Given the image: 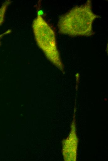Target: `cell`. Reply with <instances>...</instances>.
<instances>
[{"instance_id": "obj_1", "label": "cell", "mask_w": 108, "mask_h": 161, "mask_svg": "<svg viewBox=\"0 0 108 161\" xmlns=\"http://www.w3.org/2000/svg\"><path fill=\"white\" fill-rule=\"evenodd\" d=\"M100 16L92 10V1L73 7L59 18L57 27L60 33L71 37H90L94 33L93 22Z\"/></svg>"}, {"instance_id": "obj_2", "label": "cell", "mask_w": 108, "mask_h": 161, "mask_svg": "<svg viewBox=\"0 0 108 161\" xmlns=\"http://www.w3.org/2000/svg\"><path fill=\"white\" fill-rule=\"evenodd\" d=\"M32 28L36 43L47 58L62 72L64 66L57 47L55 33L39 13L34 20Z\"/></svg>"}, {"instance_id": "obj_3", "label": "cell", "mask_w": 108, "mask_h": 161, "mask_svg": "<svg viewBox=\"0 0 108 161\" xmlns=\"http://www.w3.org/2000/svg\"><path fill=\"white\" fill-rule=\"evenodd\" d=\"M75 121L74 117L68 137L63 141L62 153L65 161L76 160L78 139L76 132Z\"/></svg>"}, {"instance_id": "obj_4", "label": "cell", "mask_w": 108, "mask_h": 161, "mask_svg": "<svg viewBox=\"0 0 108 161\" xmlns=\"http://www.w3.org/2000/svg\"><path fill=\"white\" fill-rule=\"evenodd\" d=\"M11 2V0H6L2 3L0 7V26L4 22L5 13L8 6Z\"/></svg>"}, {"instance_id": "obj_5", "label": "cell", "mask_w": 108, "mask_h": 161, "mask_svg": "<svg viewBox=\"0 0 108 161\" xmlns=\"http://www.w3.org/2000/svg\"><path fill=\"white\" fill-rule=\"evenodd\" d=\"M11 32V29H8L0 34V39L5 35L10 33Z\"/></svg>"}]
</instances>
